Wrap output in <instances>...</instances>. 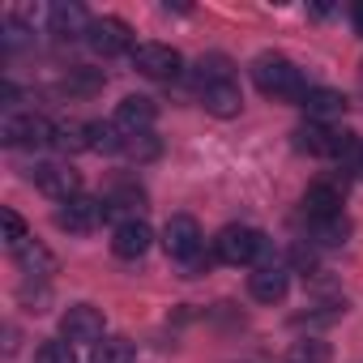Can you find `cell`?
<instances>
[{"instance_id":"1","label":"cell","mask_w":363,"mask_h":363,"mask_svg":"<svg viewBox=\"0 0 363 363\" xmlns=\"http://www.w3.org/2000/svg\"><path fill=\"white\" fill-rule=\"evenodd\" d=\"M252 77H257V90L265 99H278V103H303V94L312 90L286 56H257Z\"/></svg>"},{"instance_id":"2","label":"cell","mask_w":363,"mask_h":363,"mask_svg":"<svg viewBox=\"0 0 363 363\" xmlns=\"http://www.w3.org/2000/svg\"><path fill=\"white\" fill-rule=\"evenodd\" d=\"M261 252H265V235H261L257 227L231 223V227H223L218 240H214V257H218L223 265H252Z\"/></svg>"},{"instance_id":"3","label":"cell","mask_w":363,"mask_h":363,"mask_svg":"<svg viewBox=\"0 0 363 363\" xmlns=\"http://www.w3.org/2000/svg\"><path fill=\"white\" fill-rule=\"evenodd\" d=\"M0 141L5 145H56V124L35 111H13L0 120Z\"/></svg>"},{"instance_id":"4","label":"cell","mask_w":363,"mask_h":363,"mask_svg":"<svg viewBox=\"0 0 363 363\" xmlns=\"http://www.w3.org/2000/svg\"><path fill=\"white\" fill-rule=\"evenodd\" d=\"M107 201L103 197H73V201H65L60 210H56V227L60 231H69V235H90V231H99L103 223H107Z\"/></svg>"},{"instance_id":"5","label":"cell","mask_w":363,"mask_h":363,"mask_svg":"<svg viewBox=\"0 0 363 363\" xmlns=\"http://www.w3.org/2000/svg\"><path fill=\"white\" fill-rule=\"evenodd\" d=\"M201 227H197V218H189V214H171L167 218V227H162V248H167V257L171 261H184V265H193L197 257H201Z\"/></svg>"},{"instance_id":"6","label":"cell","mask_w":363,"mask_h":363,"mask_svg":"<svg viewBox=\"0 0 363 363\" xmlns=\"http://www.w3.org/2000/svg\"><path fill=\"white\" fill-rule=\"evenodd\" d=\"M30 179H35V189L48 193L52 201H73V197H82V175H77L73 167H65V162H39V167L30 171Z\"/></svg>"},{"instance_id":"7","label":"cell","mask_w":363,"mask_h":363,"mask_svg":"<svg viewBox=\"0 0 363 363\" xmlns=\"http://www.w3.org/2000/svg\"><path fill=\"white\" fill-rule=\"evenodd\" d=\"M60 337L65 342H82V346H99L103 342V312L90 303H73L60 316Z\"/></svg>"},{"instance_id":"8","label":"cell","mask_w":363,"mask_h":363,"mask_svg":"<svg viewBox=\"0 0 363 363\" xmlns=\"http://www.w3.org/2000/svg\"><path fill=\"white\" fill-rule=\"evenodd\" d=\"M133 65H137V73H145V77L171 82L184 60H179V52L167 48V43H137V48H133Z\"/></svg>"},{"instance_id":"9","label":"cell","mask_w":363,"mask_h":363,"mask_svg":"<svg viewBox=\"0 0 363 363\" xmlns=\"http://www.w3.org/2000/svg\"><path fill=\"white\" fill-rule=\"evenodd\" d=\"M86 43H90L103 60H111V56H120V52H133V30H128V22H120V18H94Z\"/></svg>"},{"instance_id":"10","label":"cell","mask_w":363,"mask_h":363,"mask_svg":"<svg viewBox=\"0 0 363 363\" xmlns=\"http://www.w3.org/2000/svg\"><path fill=\"white\" fill-rule=\"evenodd\" d=\"M90 26H94V18L77 5V0H60V5L48 9V30L56 39H86Z\"/></svg>"},{"instance_id":"11","label":"cell","mask_w":363,"mask_h":363,"mask_svg":"<svg viewBox=\"0 0 363 363\" xmlns=\"http://www.w3.org/2000/svg\"><path fill=\"white\" fill-rule=\"evenodd\" d=\"M150 244H154V231H150L141 218H124V223L111 231V252H116L120 261H141V257L150 252Z\"/></svg>"},{"instance_id":"12","label":"cell","mask_w":363,"mask_h":363,"mask_svg":"<svg viewBox=\"0 0 363 363\" xmlns=\"http://www.w3.org/2000/svg\"><path fill=\"white\" fill-rule=\"evenodd\" d=\"M158 120V103L154 99H145V94H128L120 107H116V128L128 137V133H150V124Z\"/></svg>"},{"instance_id":"13","label":"cell","mask_w":363,"mask_h":363,"mask_svg":"<svg viewBox=\"0 0 363 363\" xmlns=\"http://www.w3.org/2000/svg\"><path fill=\"white\" fill-rule=\"evenodd\" d=\"M201 107L218 120H231V116H240L244 94H240L235 82H214V86H201Z\"/></svg>"},{"instance_id":"14","label":"cell","mask_w":363,"mask_h":363,"mask_svg":"<svg viewBox=\"0 0 363 363\" xmlns=\"http://www.w3.org/2000/svg\"><path fill=\"white\" fill-rule=\"evenodd\" d=\"M303 214L308 218H337L342 214V189L329 184V179H316L303 193Z\"/></svg>"},{"instance_id":"15","label":"cell","mask_w":363,"mask_h":363,"mask_svg":"<svg viewBox=\"0 0 363 363\" xmlns=\"http://www.w3.org/2000/svg\"><path fill=\"white\" fill-rule=\"evenodd\" d=\"M286 269L282 265H261L252 278H248V291H252V299L257 303H282L286 299Z\"/></svg>"},{"instance_id":"16","label":"cell","mask_w":363,"mask_h":363,"mask_svg":"<svg viewBox=\"0 0 363 363\" xmlns=\"http://www.w3.org/2000/svg\"><path fill=\"white\" fill-rule=\"evenodd\" d=\"M291 137H295V150H299V154H312V158H333V141H337V133H333V128H325V124L308 120V124H299Z\"/></svg>"},{"instance_id":"17","label":"cell","mask_w":363,"mask_h":363,"mask_svg":"<svg viewBox=\"0 0 363 363\" xmlns=\"http://www.w3.org/2000/svg\"><path fill=\"white\" fill-rule=\"evenodd\" d=\"M303 111H308V120H329V116H342L346 111V94L342 90H329V86H312L308 94H303V103H299Z\"/></svg>"},{"instance_id":"18","label":"cell","mask_w":363,"mask_h":363,"mask_svg":"<svg viewBox=\"0 0 363 363\" xmlns=\"http://www.w3.org/2000/svg\"><path fill=\"white\" fill-rule=\"evenodd\" d=\"M13 257H18V265H22V274H26V278H48V274H56V257H52L43 244H35V240H30V244H22Z\"/></svg>"},{"instance_id":"19","label":"cell","mask_w":363,"mask_h":363,"mask_svg":"<svg viewBox=\"0 0 363 363\" xmlns=\"http://www.w3.org/2000/svg\"><path fill=\"white\" fill-rule=\"evenodd\" d=\"M333 158H337L354 179H363V137H359V133H337V141H333Z\"/></svg>"},{"instance_id":"20","label":"cell","mask_w":363,"mask_h":363,"mask_svg":"<svg viewBox=\"0 0 363 363\" xmlns=\"http://www.w3.org/2000/svg\"><path fill=\"white\" fill-rule=\"evenodd\" d=\"M56 150H65V154L94 150V120L90 124H60L56 128Z\"/></svg>"},{"instance_id":"21","label":"cell","mask_w":363,"mask_h":363,"mask_svg":"<svg viewBox=\"0 0 363 363\" xmlns=\"http://www.w3.org/2000/svg\"><path fill=\"white\" fill-rule=\"evenodd\" d=\"M308 231H312V240L316 244H325V248H337V244H346V235H350V223L337 214V218H308Z\"/></svg>"},{"instance_id":"22","label":"cell","mask_w":363,"mask_h":363,"mask_svg":"<svg viewBox=\"0 0 363 363\" xmlns=\"http://www.w3.org/2000/svg\"><path fill=\"white\" fill-rule=\"evenodd\" d=\"M120 154L133 158V162H154V158L162 154V141H158L154 133H128L124 145H120Z\"/></svg>"},{"instance_id":"23","label":"cell","mask_w":363,"mask_h":363,"mask_svg":"<svg viewBox=\"0 0 363 363\" xmlns=\"http://www.w3.org/2000/svg\"><path fill=\"white\" fill-rule=\"evenodd\" d=\"M90 363H133V342L128 337H103L94 346V359Z\"/></svg>"},{"instance_id":"24","label":"cell","mask_w":363,"mask_h":363,"mask_svg":"<svg viewBox=\"0 0 363 363\" xmlns=\"http://www.w3.org/2000/svg\"><path fill=\"white\" fill-rule=\"evenodd\" d=\"M60 90H65V94H94V90H103V73H94V69H73V73L60 82Z\"/></svg>"},{"instance_id":"25","label":"cell","mask_w":363,"mask_h":363,"mask_svg":"<svg viewBox=\"0 0 363 363\" xmlns=\"http://www.w3.org/2000/svg\"><path fill=\"white\" fill-rule=\"evenodd\" d=\"M0 223H5V244H9L13 252H18L22 244H30V240H26V223H22L18 210H0Z\"/></svg>"},{"instance_id":"26","label":"cell","mask_w":363,"mask_h":363,"mask_svg":"<svg viewBox=\"0 0 363 363\" xmlns=\"http://www.w3.org/2000/svg\"><path fill=\"white\" fill-rule=\"evenodd\" d=\"M197 82H201V86L231 82V65H227L223 56H210V60H201V65H197Z\"/></svg>"},{"instance_id":"27","label":"cell","mask_w":363,"mask_h":363,"mask_svg":"<svg viewBox=\"0 0 363 363\" xmlns=\"http://www.w3.org/2000/svg\"><path fill=\"white\" fill-rule=\"evenodd\" d=\"M35 363H77L73 359V342H43L39 350H35Z\"/></svg>"},{"instance_id":"28","label":"cell","mask_w":363,"mask_h":363,"mask_svg":"<svg viewBox=\"0 0 363 363\" xmlns=\"http://www.w3.org/2000/svg\"><path fill=\"white\" fill-rule=\"evenodd\" d=\"M107 210H145V197H141V189H116L107 197Z\"/></svg>"},{"instance_id":"29","label":"cell","mask_w":363,"mask_h":363,"mask_svg":"<svg viewBox=\"0 0 363 363\" xmlns=\"http://www.w3.org/2000/svg\"><path fill=\"white\" fill-rule=\"evenodd\" d=\"M325 359H329V346H320V342H303L291 354V363H325Z\"/></svg>"},{"instance_id":"30","label":"cell","mask_w":363,"mask_h":363,"mask_svg":"<svg viewBox=\"0 0 363 363\" xmlns=\"http://www.w3.org/2000/svg\"><path fill=\"white\" fill-rule=\"evenodd\" d=\"M350 18H354V30L363 35V0H359V5H354V13H350Z\"/></svg>"}]
</instances>
